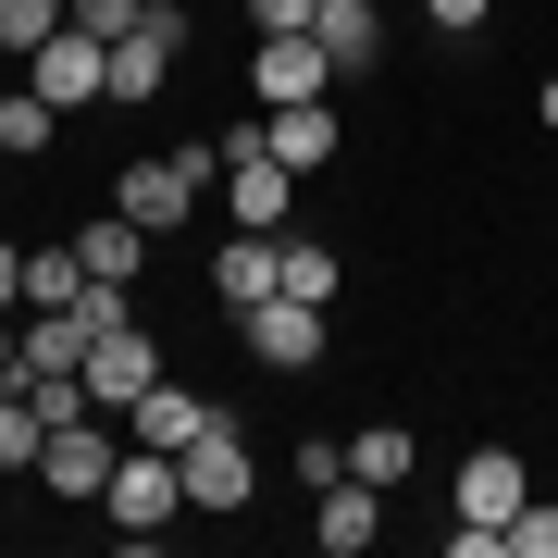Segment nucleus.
Instances as JSON below:
<instances>
[{"instance_id": "1", "label": "nucleus", "mask_w": 558, "mask_h": 558, "mask_svg": "<svg viewBox=\"0 0 558 558\" xmlns=\"http://www.w3.org/2000/svg\"><path fill=\"white\" fill-rule=\"evenodd\" d=\"M100 509H112V534H124V546H149L161 521H186V472H174L161 447H137V435H124L112 484H100Z\"/></svg>"}, {"instance_id": "2", "label": "nucleus", "mask_w": 558, "mask_h": 558, "mask_svg": "<svg viewBox=\"0 0 558 558\" xmlns=\"http://www.w3.org/2000/svg\"><path fill=\"white\" fill-rule=\"evenodd\" d=\"M112 459H124V422H112V410H75V422H50V435H38V484H50V497H87V509H100Z\"/></svg>"}, {"instance_id": "3", "label": "nucleus", "mask_w": 558, "mask_h": 558, "mask_svg": "<svg viewBox=\"0 0 558 558\" xmlns=\"http://www.w3.org/2000/svg\"><path fill=\"white\" fill-rule=\"evenodd\" d=\"M75 373H87V398H100V410L124 422V410H137V398H149V385H161V336H149V311H124V323H112V336H100V348H87V360H75Z\"/></svg>"}, {"instance_id": "4", "label": "nucleus", "mask_w": 558, "mask_h": 558, "mask_svg": "<svg viewBox=\"0 0 558 558\" xmlns=\"http://www.w3.org/2000/svg\"><path fill=\"white\" fill-rule=\"evenodd\" d=\"M25 87H38L50 112H87V100H112V38H87V25H62L50 50H25Z\"/></svg>"}, {"instance_id": "5", "label": "nucleus", "mask_w": 558, "mask_h": 558, "mask_svg": "<svg viewBox=\"0 0 558 558\" xmlns=\"http://www.w3.org/2000/svg\"><path fill=\"white\" fill-rule=\"evenodd\" d=\"M174 472H186V509H211V521L260 497V472H248V435H236V410H223L199 447H174Z\"/></svg>"}, {"instance_id": "6", "label": "nucleus", "mask_w": 558, "mask_h": 558, "mask_svg": "<svg viewBox=\"0 0 558 558\" xmlns=\"http://www.w3.org/2000/svg\"><path fill=\"white\" fill-rule=\"evenodd\" d=\"M236 336H248L260 373H311V360H323V299H286V286H274L260 311H236Z\"/></svg>"}, {"instance_id": "7", "label": "nucleus", "mask_w": 558, "mask_h": 558, "mask_svg": "<svg viewBox=\"0 0 558 558\" xmlns=\"http://www.w3.org/2000/svg\"><path fill=\"white\" fill-rule=\"evenodd\" d=\"M248 87H260V112H286V100H323L336 62H323V38H248Z\"/></svg>"}, {"instance_id": "8", "label": "nucleus", "mask_w": 558, "mask_h": 558, "mask_svg": "<svg viewBox=\"0 0 558 558\" xmlns=\"http://www.w3.org/2000/svg\"><path fill=\"white\" fill-rule=\"evenodd\" d=\"M112 211L149 223V236H174V223L199 211V186H186V161H124V174H112Z\"/></svg>"}, {"instance_id": "9", "label": "nucleus", "mask_w": 558, "mask_h": 558, "mask_svg": "<svg viewBox=\"0 0 558 558\" xmlns=\"http://www.w3.org/2000/svg\"><path fill=\"white\" fill-rule=\"evenodd\" d=\"M211 422H223V410L199 398V385H174V373H161V385H149V398H137V410H124V435H137V447H161V459H174V447H199V435H211Z\"/></svg>"}, {"instance_id": "10", "label": "nucleus", "mask_w": 558, "mask_h": 558, "mask_svg": "<svg viewBox=\"0 0 558 558\" xmlns=\"http://www.w3.org/2000/svg\"><path fill=\"white\" fill-rule=\"evenodd\" d=\"M373 534H385V484L348 472V484H323V497H311V546H323V558H360Z\"/></svg>"}, {"instance_id": "11", "label": "nucleus", "mask_w": 558, "mask_h": 558, "mask_svg": "<svg viewBox=\"0 0 558 558\" xmlns=\"http://www.w3.org/2000/svg\"><path fill=\"white\" fill-rule=\"evenodd\" d=\"M336 100H286V112H260V149L286 161V174H323V161H336Z\"/></svg>"}, {"instance_id": "12", "label": "nucleus", "mask_w": 558, "mask_h": 558, "mask_svg": "<svg viewBox=\"0 0 558 558\" xmlns=\"http://www.w3.org/2000/svg\"><path fill=\"white\" fill-rule=\"evenodd\" d=\"M174 50H186V25H174V0H161L137 38H112V100H149V87L174 75Z\"/></svg>"}, {"instance_id": "13", "label": "nucleus", "mask_w": 558, "mask_h": 558, "mask_svg": "<svg viewBox=\"0 0 558 558\" xmlns=\"http://www.w3.org/2000/svg\"><path fill=\"white\" fill-rule=\"evenodd\" d=\"M274 286H286L274 236H248V223H236V236L211 248V299H223V311H260V299H274Z\"/></svg>"}, {"instance_id": "14", "label": "nucleus", "mask_w": 558, "mask_h": 558, "mask_svg": "<svg viewBox=\"0 0 558 558\" xmlns=\"http://www.w3.org/2000/svg\"><path fill=\"white\" fill-rule=\"evenodd\" d=\"M521 497H534V472H521L509 447H472V459H459V521H509Z\"/></svg>"}, {"instance_id": "15", "label": "nucleus", "mask_w": 558, "mask_h": 558, "mask_svg": "<svg viewBox=\"0 0 558 558\" xmlns=\"http://www.w3.org/2000/svg\"><path fill=\"white\" fill-rule=\"evenodd\" d=\"M311 38L336 75H373V50H385V25H373V0H311Z\"/></svg>"}, {"instance_id": "16", "label": "nucleus", "mask_w": 558, "mask_h": 558, "mask_svg": "<svg viewBox=\"0 0 558 558\" xmlns=\"http://www.w3.org/2000/svg\"><path fill=\"white\" fill-rule=\"evenodd\" d=\"M75 260H87V274H100V286H137V260H149V223H75Z\"/></svg>"}, {"instance_id": "17", "label": "nucleus", "mask_w": 558, "mask_h": 558, "mask_svg": "<svg viewBox=\"0 0 558 558\" xmlns=\"http://www.w3.org/2000/svg\"><path fill=\"white\" fill-rule=\"evenodd\" d=\"M348 472H360V484H410V472H422L410 422H360V435H348Z\"/></svg>"}, {"instance_id": "18", "label": "nucleus", "mask_w": 558, "mask_h": 558, "mask_svg": "<svg viewBox=\"0 0 558 558\" xmlns=\"http://www.w3.org/2000/svg\"><path fill=\"white\" fill-rule=\"evenodd\" d=\"M62 299H87V260H75V236L25 248V311H62Z\"/></svg>"}, {"instance_id": "19", "label": "nucleus", "mask_w": 558, "mask_h": 558, "mask_svg": "<svg viewBox=\"0 0 558 558\" xmlns=\"http://www.w3.org/2000/svg\"><path fill=\"white\" fill-rule=\"evenodd\" d=\"M62 25H75V0H0V62H25V50H50Z\"/></svg>"}, {"instance_id": "20", "label": "nucleus", "mask_w": 558, "mask_h": 558, "mask_svg": "<svg viewBox=\"0 0 558 558\" xmlns=\"http://www.w3.org/2000/svg\"><path fill=\"white\" fill-rule=\"evenodd\" d=\"M50 137H62V112L38 100V87H0V149H13V161H38Z\"/></svg>"}, {"instance_id": "21", "label": "nucleus", "mask_w": 558, "mask_h": 558, "mask_svg": "<svg viewBox=\"0 0 558 558\" xmlns=\"http://www.w3.org/2000/svg\"><path fill=\"white\" fill-rule=\"evenodd\" d=\"M38 435H50V422H38V398L0 373V472H38Z\"/></svg>"}, {"instance_id": "22", "label": "nucleus", "mask_w": 558, "mask_h": 558, "mask_svg": "<svg viewBox=\"0 0 558 558\" xmlns=\"http://www.w3.org/2000/svg\"><path fill=\"white\" fill-rule=\"evenodd\" d=\"M274 260H286V299H336V248L323 236H274Z\"/></svg>"}, {"instance_id": "23", "label": "nucleus", "mask_w": 558, "mask_h": 558, "mask_svg": "<svg viewBox=\"0 0 558 558\" xmlns=\"http://www.w3.org/2000/svg\"><path fill=\"white\" fill-rule=\"evenodd\" d=\"M497 534H509V558H558V497H521Z\"/></svg>"}, {"instance_id": "24", "label": "nucleus", "mask_w": 558, "mask_h": 558, "mask_svg": "<svg viewBox=\"0 0 558 558\" xmlns=\"http://www.w3.org/2000/svg\"><path fill=\"white\" fill-rule=\"evenodd\" d=\"M149 13H161V0H75V25H87V38H137Z\"/></svg>"}, {"instance_id": "25", "label": "nucleus", "mask_w": 558, "mask_h": 558, "mask_svg": "<svg viewBox=\"0 0 558 558\" xmlns=\"http://www.w3.org/2000/svg\"><path fill=\"white\" fill-rule=\"evenodd\" d=\"M299 484L323 497V484H348V435H299Z\"/></svg>"}, {"instance_id": "26", "label": "nucleus", "mask_w": 558, "mask_h": 558, "mask_svg": "<svg viewBox=\"0 0 558 558\" xmlns=\"http://www.w3.org/2000/svg\"><path fill=\"white\" fill-rule=\"evenodd\" d=\"M248 25L260 38H311V0H248Z\"/></svg>"}, {"instance_id": "27", "label": "nucleus", "mask_w": 558, "mask_h": 558, "mask_svg": "<svg viewBox=\"0 0 558 558\" xmlns=\"http://www.w3.org/2000/svg\"><path fill=\"white\" fill-rule=\"evenodd\" d=\"M422 13H435V25H447V38H472V25H484V13H497V0H422Z\"/></svg>"}, {"instance_id": "28", "label": "nucleus", "mask_w": 558, "mask_h": 558, "mask_svg": "<svg viewBox=\"0 0 558 558\" xmlns=\"http://www.w3.org/2000/svg\"><path fill=\"white\" fill-rule=\"evenodd\" d=\"M0 311H25V248L0 236Z\"/></svg>"}, {"instance_id": "29", "label": "nucleus", "mask_w": 558, "mask_h": 558, "mask_svg": "<svg viewBox=\"0 0 558 558\" xmlns=\"http://www.w3.org/2000/svg\"><path fill=\"white\" fill-rule=\"evenodd\" d=\"M13 323H25V311H0V373H13Z\"/></svg>"}, {"instance_id": "30", "label": "nucleus", "mask_w": 558, "mask_h": 558, "mask_svg": "<svg viewBox=\"0 0 558 558\" xmlns=\"http://www.w3.org/2000/svg\"><path fill=\"white\" fill-rule=\"evenodd\" d=\"M534 112H546V124H558V75H546V100H534Z\"/></svg>"}]
</instances>
